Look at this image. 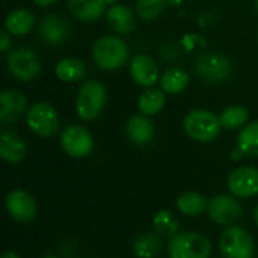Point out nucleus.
Wrapping results in <instances>:
<instances>
[{
  "instance_id": "cd10ccee",
  "label": "nucleus",
  "mask_w": 258,
  "mask_h": 258,
  "mask_svg": "<svg viewBox=\"0 0 258 258\" xmlns=\"http://www.w3.org/2000/svg\"><path fill=\"white\" fill-rule=\"evenodd\" d=\"M219 119L224 128L237 130L248 121V110L243 106H230L221 113Z\"/></svg>"
},
{
  "instance_id": "f8f14e48",
  "label": "nucleus",
  "mask_w": 258,
  "mask_h": 258,
  "mask_svg": "<svg viewBox=\"0 0 258 258\" xmlns=\"http://www.w3.org/2000/svg\"><path fill=\"white\" fill-rule=\"evenodd\" d=\"M228 190L236 198H251L258 195V169L242 166L233 171L227 181Z\"/></svg>"
},
{
  "instance_id": "9b49d317",
  "label": "nucleus",
  "mask_w": 258,
  "mask_h": 258,
  "mask_svg": "<svg viewBox=\"0 0 258 258\" xmlns=\"http://www.w3.org/2000/svg\"><path fill=\"white\" fill-rule=\"evenodd\" d=\"M6 210L14 221L29 224L36 218L38 206L35 198L29 192L23 189H15L6 197Z\"/></svg>"
},
{
  "instance_id": "473e14b6",
  "label": "nucleus",
  "mask_w": 258,
  "mask_h": 258,
  "mask_svg": "<svg viewBox=\"0 0 258 258\" xmlns=\"http://www.w3.org/2000/svg\"><path fill=\"white\" fill-rule=\"evenodd\" d=\"M254 221H255V224H257L258 227V206L255 207V210H254Z\"/></svg>"
},
{
  "instance_id": "c756f323",
  "label": "nucleus",
  "mask_w": 258,
  "mask_h": 258,
  "mask_svg": "<svg viewBox=\"0 0 258 258\" xmlns=\"http://www.w3.org/2000/svg\"><path fill=\"white\" fill-rule=\"evenodd\" d=\"M9 45H11V39H9V35H8V32H0V48H2V51H6L8 48H9Z\"/></svg>"
},
{
  "instance_id": "412c9836",
  "label": "nucleus",
  "mask_w": 258,
  "mask_h": 258,
  "mask_svg": "<svg viewBox=\"0 0 258 258\" xmlns=\"http://www.w3.org/2000/svg\"><path fill=\"white\" fill-rule=\"evenodd\" d=\"M209 207V201L204 195L198 192H184L177 198V209L190 218H197L203 215Z\"/></svg>"
},
{
  "instance_id": "2f4dec72",
  "label": "nucleus",
  "mask_w": 258,
  "mask_h": 258,
  "mask_svg": "<svg viewBox=\"0 0 258 258\" xmlns=\"http://www.w3.org/2000/svg\"><path fill=\"white\" fill-rule=\"evenodd\" d=\"M2 258H21L18 254H15V252H12V251H8V252H5Z\"/></svg>"
},
{
  "instance_id": "dca6fc26",
  "label": "nucleus",
  "mask_w": 258,
  "mask_h": 258,
  "mask_svg": "<svg viewBox=\"0 0 258 258\" xmlns=\"http://www.w3.org/2000/svg\"><path fill=\"white\" fill-rule=\"evenodd\" d=\"M0 156L8 163H20L26 156L24 141L9 130H5L0 135Z\"/></svg>"
},
{
  "instance_id": "1a4fd4ad",
  "label": "nucleus",
  "mask_w": 258,
  "mask_h": 258,
  "mask_svg": "<svg viewBox=\"0 0 258 258\" xmlns=\"http://www.w3.org/2000/svg\"><path fill=\"white\" fill-rule=\"evenodd\" d=\"M207 213L213 222L218 225L230 227L236 221L240 219L243 210L240 203L230 195H216L209 201Z\"/></svg>"
},
{
  "instance_id": "393cba45",
  "label": "nucleus",
  "mask_w": 258,
  "mask_h": 258,
  "mask_svg": "<svg viewBox=\"0 0 258 258\" xmlns=\"http://www.w3.org/2000/svg\"><path fill=\"white\" fill-rule=\"evenodd\" d=\"M160 85L168 94H180L189 85V74L181 68H171L162 76Z\"/></svg>"
},
{
  "instance_id": "4be33fe9",
  "label": "nucleus",
  "mask_w": 258,
  "mask_h": 258,
  "mask_svg": "<svg viewBox=\"0 0 258 258\" xmlns=\"http://www.w3.org/2000/svg\"><path fill=\"white\" fill-rule=\"evenodd\" d=\"M56 76L62 82L74 83L86 76V67L83 65L82 60L76 57H65L59 60V63L56 65Z\"/></svg>"
},
{
  "instance_id": "72a5a7b5",
  "label": "nucleus",
  "mask_w": 258,
  "mask_h": 258,
  "mask_svg": "<svg viewBox=\"0 0 258 258\" xmlns=\"http://www.w3.org/2000/svg\"><path fill=\"white\" fill-rule=\"evenodd\" d=\"M255 3H257V9H258V0H255Z\"/></svg>"
},
{
  "instance_id": "aec40b11",
  "label": "nucleus",
  "mask_w": 258,
  "mask_h": 258,
  "mask_svg": "<svg viewBox=\"0 0 258 258\" xmlns=\"http://www.w3.org/2000/svg\"><path fill=\"white\" fill-rule=\"evenodd\" d=\"M33 23H35V18L29 11L15 9L8 14L5 20V27L9 35L23 36L30 32V29L33 27Z\"/></svg>"
},
{
  "instance_id": "f03ea898",
  "label": "nucleus",
  "mask_w": 258,
  "mask_h": 258,
  "mask_svg": "<svg viewBox=\"0 0 258 258\" xmlns=\"http://www.w3.org/2000/svg\"><path fill=\"white\" fill-rule=\"evenodd\" d=\"M184 132L189 138L198 142H212L219 136L221 119L209 110H192L186 115L183 122Z\"/></svg>"
},
{
  "instance_id": "6ab92c4d",
  "label": "nucleus",
  "mask_w": 258,
  "mask_h": 258,
  "mask_svg": "<svg viewBox=\"0 0 258 258\" xmlns=\"http://www.w3.org/2000/svg\"><path fill=\"white\" fill-rule=\"evenodd\" d=\"M68 8L79 20L92 21L104 12L106 0H68Z\"/></svg>"
},
{
  "instance_id": "6e6552de",
  "label": "nucleus",
  "mask_w": 258,
  "mask_h": 258,
  "mask_svg": "<svg viewBox=\"0 0 258 258\" xmlns=\"http://www.w3.org/2000/svg\"><path fill=\"white\" fill-rule=\"evenodd\" d=\"M60 145L68 156L74 159H82L92 151L94 139L85 127L74 124V125H68L62 132Z\"/></svg>"
},
{
  "instance_id": "0eeeda50",
  "label": "nucleus",
  "mask_w": 258,
  "mask_h": 258,
  "mask_svg": "<svg viewBox=\"0 0 258 258\" xmlns=\"http://www.w3.org/2000/svg\"><path fill=\"white\" fill-rule=\"evenodd\" d=\"M8 67L12 76L21 82L33 80L41 73V62L38 56L29 48H17L8 56Z\"/></svg>"
},
{
  "instance_id": "b1692460",
  "label": "nucleus",
  "mask_w": 258,
  "mask_h": 258,
  "mask_svg": "<svg viewBox=\"0 0 258 258\" xmlns=\"http://www.w3.org/2000/svg\"><path fill=\"white\" fill-rule=\"evenodd\" d=\"M237 150L243 156L257 157L258 156V121L248 124L237 138Z\"/></svg>"
},
{
  "instance_id": "bb28decb",
  "label": "nucleus",
  "mask_w": 258,
  "mask_h": 258,
  "mask_svg": "<svg viewBox=\"0 0 258 258\" xmlns=\"http://www.w3.org/2000/svg\"><path fill=\"white\" fill-rule=\"evenodd\" d=\"M153 228L162 237H174L178 234V221L169 210H160L153 218Z\"/></svg>"
},
{
  "instance_id": "f257e3e1",
  "label": "nucleus",
  "mask_w": 258,
  "mask_h": 258,
  "mask_svg": "<svg viewBox=\"0 0 258 258\" xmlns=\"http://www.w3.org/2000/svg\"><path fill=\"white\" fill-rule=\"evenodd\" d=\"M168 254L169 258H210L212 243L203 233H178L171 237Z\"/></svg>"
},
{
  "instance_id": "9d476101",
  "label": "nucleus",
  "mask_w": 258,
  "mask_h": 258,
  "mask_svg": "<svg viewBox=\"0 0 258 258\" xmlns=\"http://www.w3.org/2000/svg\"><path fill=\"white\" fill-rule=\"evenodd\" d=\"M197 74L209 82V83H218L225 80L231 73V63L230 60L218 53H206L201 54L195 63Z\"/></svg>"
},
{
  "instance_id": "5701e85b",
  "label": "nucleus",
  "mask_w": 258,
  "mask_h": 258,
  "mask_svg": "<svg viewBox=\"0 0 258 258\" xmlns=\"http://www.w3.org/2000/svg\"><path fill=\"white\" fill-rule=\"evenodd\" d=\"M162 251V240L157 233L141 234L133 243V252L138 258H154Z\"/></svg>"
},
{
  "instance_id": "a878e982",
  "label": "nucleus",
  "mask_w": 258,
  "mask_h": 258,
  "mask_svg": "<svg viewBox=\"0 0 258 258\" xmlns=\"http://www.w3.org/2000/svg\"><path fill=\"white\" fill-rule=\"evenodd\" d=\"M166 97L163 91L157 88H148L139 98V110L144 115H156L165 106Z\"/></svg>"
},
{
  "instance_id": "39448f33",
  "label": "nucleus",
  "mask_w": 258,
  "mask_h": 258,
  "mask_svg": "<svg viewBox=\"0 0 258 258\" xmlns=\"http://www.w3.org/2000/svg\"><path fill=\"white\" fill-rule=\"evenodd\" d=\"M219 249L224 258H254V239L242 227L230 225L219 239Z\"/></svg>"
},
{
  "instance_id": "2eb2a0df",
  "label": "nucleus",
  "mask_w": 258,
  "mask_h": 258,
  "mask_svg": "<svg viewBox=\"0 0 258 258\" xmlns=\"http://www.w3.org/2000/svg\"><path fill=\"white\" fill-rule=\"evenodd\" d=\"M39 33L45 44H50V45L62 44L68 36L67 21L57 15H47L42 18L39 24Z\"/></svg>"
},
{
  "instance_id": "7c9ffc66",
  "label": "nucleus",
  "mask_w": 258,
  "mask_h": 258,
  "mask_svg": "<svg viewBox=\"0 0 258 258\" xmlns=\"http://www.w3.org/2000/svg\"><path fill=\"white\" fill-rule=\"evenodd\" d=\"M38 6H41V8H47V6H51V5H54L57 0H33Z\"/></svg>"
},
{
  "instance_id": "20e7f679",
  "label": "nucleus",
  "mask_w": 258,
  "mask_h": 258,
  "mask_svg": "<svg viewBox=\"0 0 258 258\" xmlns=\"http://www.w3.org/2000/svg\"><path fill=\"white\" fill-rule=\"evenodd\" d=\"M106 104V88L97 80L86 82L76 98L77 115L83 121H92L103 112Z\"/></svg>"
},
{
  "instance_id": "4468645a",
  "label": "nucleus",
  "mask_w": 258,
  "mask_h": 258,
  "mask_svg": "<svg viewBox=\"0 0 258 258\" xmlns=\"http://www.w3.org/2000/svg\"><path fill=\"white\" fill-rule=\"evenodd\" d=\"M27 100L21 92L3 91L0 94V121L2 124L15 122L26 110Z\"/></svg>"
},
{
  "instance_id": "ddd939ff",
  "label": "nucleus",
  "mask_w": 258,
  "mask_h": 258,
  "mask_svg": "<svg viewBox=\"0 0 258 258\" xmlns=\"http://www.w3.org/2000/svg\"><path fill=\"white\" fill-rule=\"evenodd\" d=\"M130 74L138 85L151 88L159 79V68L150 56L138 54L130 62Z\"/></svg>"
},
{
  "instance_id": "f3484780",
  "label": "nucleus",
  "mask_w": 258,
  "mask_h": 258,
  "mask_svg": "<svg viewBox=\"0 0 258 258\" xmlns=\"http://www.w3.org/2000/svg\"><path fill=\"white\" fill-rule=\"evenodd\" d=\"M127 136L135 145H147L154 136V125L145 115H135L127 122Z\"/></svg>"
},
{
  "instance_id": "a211bd4d",
  "label": "nucleus",
  "mask_w": 258,
  "mask_h": 258,
  "mask_svg": "<svg viewBox=\"0 0 258 258\" xmlns=\"http://www.w3.org/2000/svg\"><path fill=\"white\" fill-rule=\"evenodd\" d=\"M107 24L116 33H130L136 26L132 9L124 5H115L109 9Z\"/></svg>"
},
{
  "instance_id": "7ed1b4c3",
  "label": "nucleus",
  "mask_w": 258,
  "mask_h": 258,
  "mask_svg": "<svg viewBox=\"0 0 258 258\" xmlns=\"http://www.w3.org/2000/svg\"><path fill=\"white\" fill-rule=\"evenodd\" d=\"M92 57L101 70H118L128 59V47L121 38L103 36L95 42Z\"/></svg>"
},
{
  "instance_id": "c85d7f7f",
  "label": "nucleus",
  "mask_w": 258,
  "mask_h": 258,
  "mask_svg": "<svg viewBox=\"0 0 258 258\" xmlns=\"http://www.w3.org/2000/svg\"><path fill=\"white\" fill-rule=\"evenodd\" d=\"M166 5V0H138L136 9L142 20H154L159 17Z\"/></svg>"
},
{
  "instance_id": "423d86ee",
  "label": "nucleus",
  "mask_w": 258,
  "mask_h": 258,
  "mask_svg": "<svg viewBox=\"0 0 258 258\" xmlns=\"http://www.w3.org/2000/svg\"><path fill=\"white\" fill-rule=\"evenodd\" d=\"M26 122L29 128L41 138H51L59 130V116L50 103L33 104L26 115Z\"/></svg>"
}]
</instances>
